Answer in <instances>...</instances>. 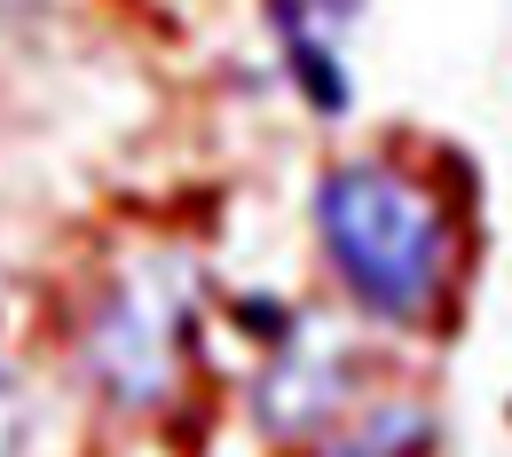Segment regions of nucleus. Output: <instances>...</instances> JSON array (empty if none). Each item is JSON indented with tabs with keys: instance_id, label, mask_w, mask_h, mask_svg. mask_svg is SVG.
<instances>
[{
	"instance_id": "nucleus-2",
	"label": "nucleus",
	"mask_w": 512,
	"mask_h": 457,
	"mask_svg": "<svg viewBox=\"0 0 512 457\" xmlns=\"http://www.w3.org/2000/svg\"><path fill=\"white\" fill-rule=\"evenodd\" d=\"M197 331V276L182 261H134L103 284V300L79 324V355L87 379L111 410L150 418L182 394V363H190Z\"/></svg>"
},
{
	"instance_id": "nucleus-6",
	"label": "nucleus",
	"mask_w": 512,
	"mask_h": 457,
	"mask_svg": "<svg viewBox=\"0 0 512 457\" xmlns=\"http://www.w3.org/2000/svg\"><path fill=\"white\" fill-rule=\"evenodd\" d=\"M16 434H24V387H16V371L0 363V457H16Z\"/></svg>"
},
{
	"instance_id": "nucleus-4",
	"label": "nucleus",
	"mask_w": 512,
	"mask_h": 457,
	"mask_svg": "<svg viewBox=\"0 0 512 457\" xmlns=\"http://www.w3.org/2000/svg\"><path fill=\"white\" fill-rule=\"evenodd\" d=\"M355 16H363V0H268V32L284 48V71L323 119H347V103H355V79H347V24Z\"/></svg>"
},
{
	"instance_id": "nucleus-5",
	"label": "nucleus",
	"mask_w": 512,
	"mask_h": 457,
	"mask_svg": "<svg viewBox=\"0 0 512 457\" xmlns=\"http://www.w3.org/2000/svg\"><path fill=\"white\" fill-rule=\"evenodd\" d=\"M426 442H434V410L426 402L371 394V402H347V418L316 434V457H426Z\"/></svg>"
},
{
	"instance_id": "nucleus-3",
	"label": "nucleus",
	"mask_w": 512,
	"mask_h": 457,
	"mask_svg": "<svg viewBox=\"0 0 512 457\" xmlns=\"http://www.w3.org/2000/svg\"><path fill=\"white\" fill-rule=\"evenodd\" d=\"M347 355H339V339H323L316 324H292L268 339V363H260V387H253V410L268 434H284V442H316L323 426H339L347 418Z\"/></svg>"
},
{
	"instance_id": "nucleus-1",
	"label": "nucleus",
	"mask_w": 512,
	"mask_h": 457,
	"mask_svg": "<svg viewBox=\"0 0 512 457\" xmlns=\"http://www.w3.org/2000/svg\"><path fill=\"white\" fill-rule=\"evenodd\" d=\"M316 237L323 268L339 276V292L371 316V324L418 331L434 324L449 300V268H457V237L449 213L426 182H410L386 158H339L316 182Z\"/></svg>"
}]
</instances>
